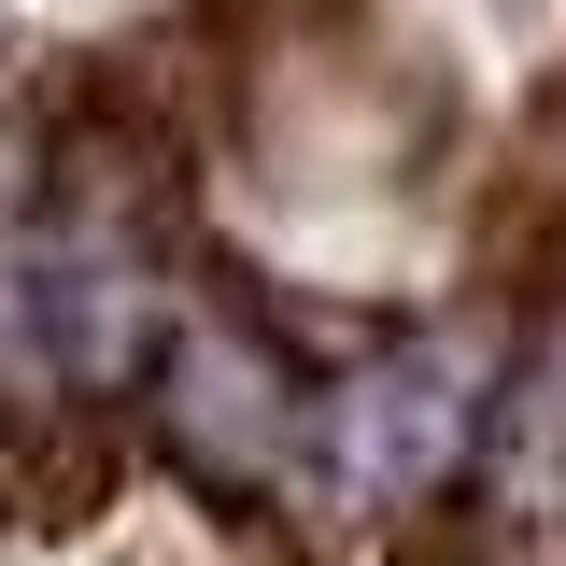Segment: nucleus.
<instances>
[{
	"label": "nucleus",
	"instance_id": "7ed1b4c3",
	"mask_svg": "<svg viewBox=\"0 0 566 566\" xmlns=\"http://www.w3.org/2000/svg\"><path fill=\"white\" fill-rule=\"evenodd\" d=\"M170 439L199 453L212 482H270L297 453V397H283V368L255 340H185L170 354Z\"/></svg>",
	"mask_w": 566,
	"mask_h": 566
},
{
	"label": "nucleus",
	"instance_id": "f03ea898",
	"mask_svg": "<svg viewBox=\"0 0 566 566\" xmlns=\"http://www.w3.org/2000/svg\"><path fill=\"white\" fill-rule=\"evenodd\" d=\"M468 411H482V368L453 340H397L382 368H354L340 397H326V468L368 495H424V482H453V453H468Z\"/></svg>",
	"mask_w": 566,
	"mask_h": 566
},
{
	"label": "nucleus",
	"instance_id": "f257e3e1",
	"mask_svg": "<svg viewBox=\"0 0 566 566\" xmlns=\"http://www.w3.org/2000/svg\"><path fill=\"white\" fill-rule=\"evenodd\" d=\"M14 326L57 382H114L142 354V227L128 185L85 170H29V227H14Z\"/></svg>",
	"mask_w": 566,
	"mask_h": 566
},
{
	"label": "nucleus",
	"instance_id": "20e7f679",
	"mask_svg": "<svg viewBox=\"0 0 566 566\" xmlns=\"http://www.w3.org/2000/svg\"><path fill=\"white\" fill-rule=\"evenodd\" d=\"M29 453H43V482H29V524H43V538H57V524H85V510H99V482H114V439H99V453H71L57 424H29Z\"/></svg>",
	"mask_w": 566,
	"mask_h": 566
}]
</instances>
